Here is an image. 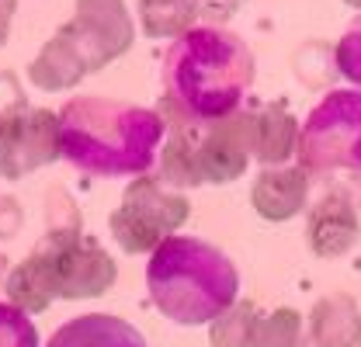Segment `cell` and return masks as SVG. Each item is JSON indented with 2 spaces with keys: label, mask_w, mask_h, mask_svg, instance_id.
Segmentation results:
<instances>
[{
  "label": "cell",
  "mask_w": 361,
  "mask_h": 347,
  "mask_svg": "<svg viewBox=\"0 0 361 347\" xmlns=\"http://www.w3.org/2000/svg\"><path fill=\"white\" fill-rule=\"evenodd\" d=\"M257 63L250 45L223 25H195L164 52L160 115L180 122H216L243 108Z\"/></svg>",
  "instance_id": "1"
},
{
  "label": "cell",
  "mask_w": 361,
  "mask_h": 347,
  "mask_svg": "<svg viewBox=\"0 0 361 347\" xmlns=\"http://www.w3.org/2000/svg\"><path fill=\"white\" fill-rule=\"evenodd\" d=\"M59 118V157L90 177H139L157 167L164 115L108 97H73Z\"/></svg>",
  "instance_id": "2"
},
{
  "label": "cell",
  "mask_w": 361,
  "mask_h": 347,
  "mask_svg": "<svg viewBox=\"0 0 361 347\" xmlns=\"http://www.w3.org/2000/svg\"><path fill=\"white\" fill-rule=\"evenodd\" d=\"M115 278V260L94 236H84V229L49 226L35 250L7 271L4 292L7 303L18 305L25 316H39L56 299L77 303L104 296Z\"/></svg>",
  "instance_id": "3"
},
{
  "label": "cell",
  "mask_w": 361,
  "mask_h": 347,
  "mask_svg": "<svg viewBox=\"0 0 361 347\" xmlns=\"http://www.w3.org/2000/svg\"><path fill=\"white\" fill-rule=\"evenodd\" d=\"M153 305L180 327L212 323L236 303L240 278L219 247L198 236H167L146 264Z\"/></svg>",
  "instance_id": "4"
},
{
  "label": "cell",
  "mask_w": 361,
  "mask_h": 347,
  "mask_svg": "<svg viewBox=\"0 0 361 347\" xmlns=\"http://www.w3.org/2000/svg\"><path fill=\"white\" fill-rule=\"evenodd\" d=\"M157 177L167 188H202L236 181L250 164V108H236L216 122L164 118Z\"/></svg>",
  "instance_id": "5"
},
{
  "label": "cell",
  "mask_w": 361,
  "mask_h": 347,
  "mask_svg": "<svg viewBox=\"0 0 361 347\" xmlns=\"http://www.w3.org/2000/svg\"><path fill=\"white\" fill-rule=\"evenodd\" d=\"M295 157L306 177L361 174V90H326L306 115Z\"/></svg>",
  "instance_id": "6"
},
{
  "label": "cell",
  "mask_w": 361,
  "mask_h": 347,
  "mask_svg": "<svg viewBox=\"0 0 361 347\" xmlns=\"http://www.w3.org/2000/svg\"><path fill=\"white\" fill-rule=\"evenodd\" d=\"M191 216V202L167 188L157 174H139L122 195V205L111 212L108 226L115 243L126 254H153L167 236H174Z\"/></svg>",
  "instance_id": "7"
},
{
  "label": "cell",
  "mask_w": 361,
  "mask_h": 347,
  "mask_svg": "<svg viewBox=\"0 0 361 347\" xmlns=\"http://www.w3.org/2000/svg\"><path fill=\"white\" fill-rule=\"evenodd\" d=\"M59 118L28 101L0 108V177L21 181L59 157Z\"/></svg>",
  "instance_id": "8"
},
{
  "label": "cell",
  "mask_w": 361,
  "mask_h": 347,
  "mask_svg": "<svg viewBox=\"0 0 361 347\" xmlns=\"http://www.w3.org/2000/svg\"><path fill=\"white\" fill-rule=\"evenodd\" d=\"M59 35L77 49L87 73H94L133 49L135 28L122 0H77L73 18L59 25Z\"/></svg>",
  "instance_id": "9"
},
{
  "label": "cell",
  "mask_w": 361,
  "mask_h": 347,
  "mask_svg": "<svg viewBox=\"0 0 361 347\" xmlns=\"http://www.w3.org/2000/svg\"><path fill=\"white\" fill-rule=\"evenodd\" d=\"M361 174L348 184H330L306 216V243L316 257H344L361 236Z\"/></svg>",
  "instance_id": "10"
},
{
  "label": "cell",
  "mask_w": 361,
  "mask_h": 347,
  "mask_svg": "<svg viewBox=\"0 0 361 347\" xmlns=\"http://www.w3.org/2000/svg\"><path fill=\"white\" fill-rule=\"evenodd\" d=\"M306 198H310V177L299 164L264 167L250 191V205L268 222H285V219L299 216L306 209Z\"/></svg>",
  "instance_id": "11"
},
{
  "label": "cell",
  "mask_w": 361,
  "mask_h": 347,
  "mask_svg": "<svg viewBox=\"0 0 361 347\" xmlns=\"http://www.w3.org/2000/svg\"><path fill=\"white\" fill-rule=\"evenodd\" d=\"M299 142V122L281 101L250 108V157L261 167H285Z\"/></svg>",
  "instance_id": "12"
},
{
  "label": "cell",
  "mask_w": 361,
  "mask_h": 347,
  "mask_svg": "<svg viewBox=\"0 0 361 347\" xmlns=\"http://www.w3.org/2000/svg\"><path fill=\"white\" fill-rule=\"evenodd\" d=\"M361 344V309L351 296H323L310 312V327L302 347H358Z\"/></svg>",
  "instance_id": "13"
},
{
  "label": "cell",
  "mask_w": 361,
  "mask_h": 347,
  "mask_svg": "<svg viewBox=\"0 0 361 347\" xmlns=\"http://www.w3.org/2000/svg\"><path fill=\"white\" fill-rule=\"evenodd\" d=\"M45 347H146L142 334L118 316L87 312L70 323H63Z\"/></svg>",
  "instance_id": "14"
},
{
  "label": "cell",
  "mask_w": 361,
  "mask_h": 347,
  "mask_svg": "<svg viewBox=\"0 0 361 347\" xmlns=\"http://www.w3.org/2000/svg\"><path fill=\"white\" fill-rule=\"evenodd\" d=\"M87 77V66L84 59L77 56V49L66 42L59 32L39 49V56L28 63V80L32 87H39L45 94H59V90H70Z\"/></svg>",
  "instance_id": "15"
},
{
  "label": "cell",
  "mask_w": 361,
  "mask_h": 347,
  "mask_svg": "<svg viewBox=\"0 0 361 347\" xmlns=\"http://www.w3.org/2000/svg\"><path fill=\"white\" fill-rule=\"evenodd\" d=\"M198 21L195 0H139V25L146 39H178Z\"/></svg>",
  "instance_id": "16"
},
{
  "label": "cell",
  "mask_w": 361,
  "mask_h": 347,
  "mask_svg": "<svg viewBox=\"0 0 361 347\" xmlns=\"http://www.w3.org/2000/svg\"><path fill=\"white\" fill-rule=\"evenodd\" d=\"M302 316L295 309H274L257 316L254 334H250V347H302Z\"/></svg>",
  "instance_id": "17"
},
{
  "label": "cell",
  "mask_w": 361,
  "mask_h": 347,
  "mask_svg": "<svg viewBox=\"0 0 361 347\" xmlns=\"http://www.w3.org/2000/svg\"><path fill=\"white\" fill-rule=\"evenodd\" d=\"M257 316H261V305L236 299L223 316L212 319V334H209L212 347H250V334H254Z\"/></svg>",
  "instance_id": "18"
},
{
  "label": "cell",
  "mask_w": 361,
  "mask_h": 347,
  "mask_svg": "<svg viewBox=\"0 0 361 347\" xmlns=\"http://www.w3.org/2000/svg\"><path fill=\"white\" fill-rule=\"evenodd\" d=\"M0 347H39V330L32 316H25L11 303H0Z\"/></svg>",
  "instance_id": "19"
},
{
  "label": "cell",
  "mask_w": 361,
  "mask_h": 347,
  "mask_svg": "<svg viewBox=\"0 0 361 347\" xmlns=\"http://www.w3.org/2000/svg\"><path fill=\"white\" fill-rule=\"evenodd\" d=\"M334 66H337L351 84L361 87V14L348 25V32L341 35V42L334 49Z\"/></svg>",
  "instance_id": "20"
},
{
  "label": "cell",
  "mask_w": 361,
  "mask_h": 347,
  "mask_svg": "<svg viewBox=\"0 0 361 347\" xmlns=\"http://www.w3.org/2000/svg\"><path fill=\"white\" fill-rule=\"evenodd\" d=\"M198 4V18L202 21H226L240 0H195Z\"/></svg>",
  "instance_id": "21"
},
{
  "label": "cell",
  "mask_w": 361,
  "mask_h": 347,
  "mask_svg": "<svg viewBox=\"0 0 361 347\" xmlns=\"http://www.w3.org/2000/svg\"><path fill=\"white\" fill-rule=\"evenodd\" d=\"M18 226H21L18 202H14V198H0V240L11 236V233H18Z\"/></svg>",
  "instance_id": "22"
},
{
  "label": "cell",
  "mask_w": 361,
  "mask_h": 347,
  "mask_svg": "<svg viewBox=\"0 0 361 347\" xmlns=\"http://www.w3.org/2000/svg\"><path fill=\"white\" fill-rule=\"evenodd\" d=\"M14 11H18V0H0V49L11 39V21H14Z\"/></svg>",
  "instance_id": "23"
},
{
  "label": "cell",
  "mask_w": 361,
  "mask_h": 347,
  "mask_svg": "<svg viewBox=\"0 0 361 347\" xmlns=\"http://www.w3.org/2000/svg\"><path fill=\"white\" fill-rule=\"evenodd\" d=\"M344 4H351V7H358L361 11V0H344Z\"/></svg>",
  "instance_id": "24"
}]
</instances>
